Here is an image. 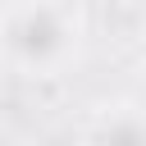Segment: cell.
<instances>
[{"label": "cell", "instance_id": "cell-1", "mask_svg": "<svg viewBox=\"0 0 146 146\" xmlns=\"http://www.w3.org/2000/svg\"><path fill=\"white\" fill-rule=\"evenodd\" d=\"M87 46V14L78 0H0V64L14 78H64Z\"/></svg>", "mask_w": 146, "mask_h": 146}, {"label": "cell", "instance_id": "cell-2", "mask_svg": "<svg viewBox=\"0 0 146 146\" xmlns=\"http://www.w3.org/2000/svg\"><path fill=\"white\" fill-rule=\"evenodd\" d=\"M82 146H146V105L141 100H105L87 114Z\"/></svg>", "mask_w": 146, "mask_h": 146}]
</instances>
